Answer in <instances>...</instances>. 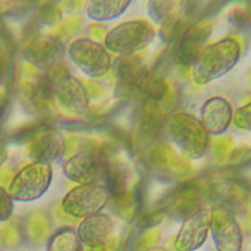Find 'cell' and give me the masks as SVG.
I'll use <instances>...</instances> for the list:
<instances>
[{"mask_svg":"<svg viewBox=\"0 0 251 251\" xmlns=\"http://www.w3.org/2000/svg\"><path fill=\"white\" fill-rule=\"evenodd\" d=\"M241 46L231 37L208 44L201 50L192 66V80L197 86H206L227 75L237 64Z\"/></svg>","mask_w":251,"mask_h":251,"instance_id":"1","label":"cell"},{"mask_svg":"<svg viewBox=\"0 0 251 251\" xmlns=\"http://www.w3.org/2000/svg\"><path fill=\"white\" fill-rule=\"evenodd\" d=\"M165 129L172 145L188 160L202 158L210 149V134L194 114L172 113L166 120Z\"/></svg>","mask_w":251,"mask_h":251,"instance_id":"2","label":"cell"},{"mask_svg":"<svg viewBox=\"0 0 251 251\" xmlns=\"http://www.w3.org/2000/svg\"><path fill=\"white\" fill-rule=\"evenodd\" d=\"M51 89L53 100L66 112L83 114L88 111L89 92L64 64L58 63L46 73Z\"/></svg>","mask_w":251,"mask_h":251,"instance_id":"3","label":"cell"},{"mask_svg":"<svg viewBox=\"0 0 251 251\" xmlns=\"http://www.w3.org/2000/svg\"><path fill=\"white\" fill-rule=\"evenodd\" d=\"M154 35V26L149 20H128L107 31L103 38V46L109 53L131 57L151 44Z\"/></svg>","mask_w":251,"mask_h":251,"instance_id":"4","label":"cell"},{"mask_svg":"<svg viewBox=\"0 0 251 251\" xmlns=\"http://www.w3.org/2000/svg\"><path fill=\"white\" fill-rule=\"evenodd\" d=\"M111 160L100 145L88 146L63 163V174L78 185H103Z\"/></svg>","mask_w":251,"mask_h":251,"instance_id":"5","label":"cell"},{"mask_svg":"<svg viewBox=\"0 0 251 251\" xmlns=\"http://www.w3.org/2000/svg\"><path fill=\"white\" fill-rule=\"evenodd\" d=\"M51 163L33 161L13 176L8 185V192L13 200L29 202L40 199L51 183Z\"/></svg>","mask_w":251,"mask_h":251,"instance_id":"6","label":"cell"},{"mask_svg":"<svg viewBox=\"0 0 251 251\" xmlns=\"http://www.w3.org/2000/svg\"><path fill=\"white\" fill-rule=\"evenodd\" d=\"M111 200V194L104 185L89 183L77 185L63 197V212L73 219H86L100 214Z\"/></svg>","mask_w":251,"mask_h":251,"instance_id":"7","label":"cell"},{"mask_svg":"<svg viewBox=\"0 0 251 251\" xmlns=\"http://www.w3.org/2000/svg\"><path fill=\"white\" fill-rule=\"evenodd\" d=\"M68 55L83 75L92 79L104 77L112 68V58L106 47L89 38L72 40Z\"/></svg>","mask_w":251,"mask_h":251,"instance_id":"8","label":"cell"},{"mask_svg":"<svg viewBox=\"0 0 251 251\" xmlns=\"http://www.w3.org/2000/svg\"><path fill=\"white\" fill-rule=\"evenodd\" d=\"M212 240L216 251H241L243 249V232L232 214L223 207L211 210Z\"/></svg>","mask_w":251,"mask_h":251,"instance_id":"9","label":"cell"},{"mask_svg":"<svg viewBox=\"0 0 251 251\" xmlns=\"http://www.w3.org/2000/svg\"><path fill=\"white\" fill-rule=\"evenodd\" d=\"M211 226V211L201 208L185 219L175 239L176 251H196L205 244Z\"/></svg>","mask_w":251,"mask_h":251,"instance_id":"10","label":"cell"},{"mask_svg":"<svg viewBox=\"0 0 251 251\" xmlns=\"http://www.w3.org/2000/svg\"><path fill=\"white\" fill-rule=\"evenodd\" d=\"M150 72L137 55L122 57L116 66V94L118 97L131 98L140 94L141 84Z\"/></svg>","mask_w":251,"mask_h":251,"instance_id":"11","label":"cell"},{"mask_svg":"<svg viewBox=\"0 0 251 251\" xmlns=\"http://www.w3.org/2000/svg\"><path fill=\"white\" fill-rule=\"evenodd\" d=\"M66 151V141L62 134L53 129H44L29 140L25 153L37 162L51 163L59 160Z\"/></svg>","mask_w":251,"mask_h":251,"instance_id":"12","label":"cell"},{"mask_svg":"<svg viewBox=\"0 0 251 251\" xmlns=\"http://www.w3.org/2000/svg\"><path fill=\"white\" fill-rule=\"evenodd\" d=\"M211 34V24L205 20L197 22L186 30L185 34L176 43V59L182 66H194L205 47L207 38Z\"/></svg>","mask_w":251,"mask_h":251,"instance_id":"13","label":"cell"},{"mask_svg":"<svg viewBox=\"0 0 251 251\" xmlns=\"http://www.w3.org/2000/svg\"><path fill=\"white\" fill-rule=\"evenodd\" d=\"M234 118V109L224 97L208 98L201 107V123L210 136L225 133Z\"/></svg>","mask_w":251,"mask_h":251,"instance_id":"14","label":"cell"},{"mask_svg":"<svg viewBox=\"0 0 251 251\" xmlns=\"http://www.w3.org/2000/svg\"><path fill=\"white\" fill-rule=\"evenodd\" d=\"M63 53V44L58 35L39 37L34 35L28 40L24 54L33 66H46L48 68L58 64Z\"/></svg>","mask_w":251,"mask_h":251,"instance_id":"15","label":"cell"},{"mask_svg":"<svg viewBox=\"0 0 251 251\" xmlns=\"http://www.w3.org/2000/svg\"><path fill=\"white\" fill-rule=\"evenodd\" d=\"M114 224L108 214L100 212L83 219L77 228V234L82 245L88 249H100L107 243L113 231Z\"/></svg>","mask_w":251,"mask_h":251,"instance_id":"16","label":"cell"},{"mask_svg":"<svg viewBox=\"0 0 251 251\" xmlns=\"http://www.w3.org/2000/svg\"><path fill=\"white\" fill-rule=\"evenodd\" d=\"M131 5L128 0H92L87 4V15L96 22H108L121 17Z\"/></svg>","mask_w":251,"mask_h":251,"instance_id":"17","label":"cell"},{"mask_svg":"<svg viewBox=\"0 0 251 251\" xmlns=\"http://www.w3.org/2000/svg\"><path fill=\"white\" fill-rule=\"evenodd\" d=\"M47 251H82V243L75 228L63 227L51 235Z\"/></svg>","mask_w":251,"mask_h":251,"instance_id":"18","label":"cell"},{"mask_svg":"<svg viewBox=\"0 0 251 251\" xmlns=\"http://www.w3.org/2000/svg\"><path fill=\"white\" fill-rule=\"evenodd\" d=\"M201 200L196 191L194 190H185L171 202L170 211L176 217H185L187 219L196 211L201 210Z\"/></svg>","mask_w":251,"mask_h":251,"instance_id":"19","label":"cell"},{"mask_svg":"<svg viewBox=\"0 0 251 251\" xmlns=\"http://www.w3.org/2000/svg\"><path fill=\"white\" fill-rule=\"evenodd\" d=\"M169 91V84H167V82L163 78L150 73L145 78L142 84H141L140 94L138 96L143 97V100H146V102L158 103L167 97Z\"/></svg>","mask_w":251,"mask_h":251,"instance_id":"20","label":"cell"},{"mask_svg":"<svg viewBox=\"0 0 251 251\" xmlns=\"http://www.w3.org/2000/svg\"><path fill=\"white\" fill-rule=\"evenodd\" d=\"M162 125V118L160 114V108L154 102H146L143 107L141 127L147 136H154L160 131Z\"/></svg>","mask_w":251,"mask_h":251,"instance_id":"21","label":"cell"},{"mask_svg":"<svg viewBox=\"0 0 251 251\" xmlns=\"http://www.w3.org/2000/svg\"><path fill=\"white\" fill-rule=\"evenodd\" d=\"M152 160L161 166H169L175 170L188 167L187 163L181 158L174 150L167 145L157 146L152 152Z\"/></svg>","mask_w":251,"mask_h":251,"instance_id":"22","label":"cell"},{"mask_svg":"<svg viewBox=\"0 0 251 251\" xmlns=\"http://www.w3.org/2000/svg\"><path fill=\"white\" fill-rule=\"evenodd\" d=\"M176 5L174 1H150L147 4V12L154 23L162 24L170 15L174 14Z\"/></svg>","mask_w":251,"mask_h":251,"instance_id":"23","label":"cell"},{"mask_svg":"<svg viewBox=\"0 0 251 251\" xmlns=\"http://www.w3.org/2000/svg\"><path fill=\"white\" fill-rule=\"evenodd\" d=\"M49 232V224L44 215L35 212L29 219V234H30L31 239L42 243L47 239Z\"/></svg>","mask_w":251,"mask_h":251,"instance_id":"24","label":"cell"},{"mask_svg":"<svg viewBox=\"0 0 251 251\" xmlns=\"http://www.w3.org/2000/svg\"><path fill=\"white\" fill-rule=\"evenodd\" d=\"M232 122L236 128L251 132V102L246 103L235 111Z\"/></svg>","mask_w":251,"mask_h":251,"instance_id":"25","label":"cell"},{"mask_svg":"<svg viewBox=\"0 0 251 251\" xmlns=\"http://www.w3.org/2000/svg\"><path fill=\"white\" fill-rule=\"evenodd\" d=\"M39 17L43 23L53 25L62 20V13H60V9L54 4H44L39 10Z\"/></svg>","mask_w":251,"mask_h":251,"instance_id":"26","label":"cell"},{"mask_svg":"<svg viewBox=\"0 0 251 251\" xmlns=\"http://www.w3.org/2000/svg\"><path fill=\"white\" fill-rule=\"evenodd\" d=\"M13 214V199L8 190L0 186V221H6Z\"/></svg>","mask_w":251,"mask_h":251,"instance_id":"27","label":"cell"},{"mask_svg":"<svg viewBox=\"0 0 251 251\" xmlns=\"http://www.w3.org/2000/svg\"><path fill=\"white\" fill-rule=\"evenodd\" d=\"M161 241V232L157 228H152L149 232H146L140 243V251H147L154 248Z\"/></svg>","mask_w":251,"mask_h":251,"instance_id":"28","label":"cell"},{"mask_svg":"<svg viewBox=\"0 0 251 251\" xmlns=\"http://www.w3.org/2000/svg\"><path fill=\"white\" fill-rule=\"evenodd\" d=\"M1 235H3V240L6 245L15 246L19 244V231H18L17 227L14 225H12V224L4 225Z\"/></svg>","mask_w":251,"mask_h":251,"instance_id":"29","label":"cell"},{"mask_svg":"<svg viewBox=\"0 0 251 251\" xmlns=\"http://www.w3.org/2000/svg\"><path fill=\"white\" fill-rule=\"evenodd\" d=\"M9 73V58L3 47L0 46V87L3 86Z\"/></svg>","mask_w":251,"mask_h":251,"instance_id":"30","label":"cell"},{"mask_svg":"<svg viewBox=\"0 0 251 251\" xmlns=\"http://www.w3.org/2000/svg\"><path fill=\"white\" fill-rule=\"evenodd\" d=\"M12 171L9 167H1L0 169V186L3 187L6 183H10L12 181Z\"/></svg>","mask_w":251,"mask_h":251,"instance_id":"31","label":"cell"},{"mask_svg":"<svg viewBox=\"0 0 251 251\" xmlns=\"http://www.w3.org/2000/svg\"><path fill=\"white\" fill-rule=\"evenodd\" d=\"M118 248V237H109L107 243L100 248V251H116Z\"/></svg>","mask_w":251,"mask_h":251,"instance_id":"32","label":"cell"},{"mask_svg":"<svg viewBox=\"0 0 251 251\" xmlns=\"http://www.w3.org/2000/svg\"><path fill=\"white\" fill-rule=\"evenodd\" d=\"M6 107H8V97H6V93H4L3 91H0V121L3 120L4 114L6 112Z\"/></svg>","mask_w":251,"mask_h":251,"instance_id":"33","label":"cell"},{"mask_svg":"<svg viewBox=\"0 0 251 251\" xmlns=\"http://www.w3.org/2000/svg\"><path fill=\"white\" fill-rule=\"evenodd\" d=\"M5 158H6V149H5V146H4V143L0 142V169H1V165L4 163Z\"/></svg>","mask_w":251,"mask_h":251,"instance_id":"34","label":"cell"},{"mask_svg":"<svg viewBox=\"0 0 251 251\" xmlns=\"http://www.w3.org/2000/svg\"><path fill=\"white\" fill-rule=\"evenodd\" d=\"M88 251H100V249H89Z\"/></svg>","mask_w":251,"mask_h":251,"instance_id":"35","label":"cell"}]
</instances>
